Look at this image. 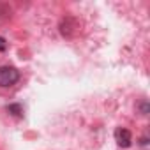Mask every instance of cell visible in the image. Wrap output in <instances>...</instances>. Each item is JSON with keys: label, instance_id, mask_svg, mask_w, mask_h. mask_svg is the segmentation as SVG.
<instances>
[{"label": "cell", "instance_id": "1", "mask_svg": "<svg viewBox=\"0 0 150 150\" xmlns=\"http://www.w3.org/2000/svg\"><path fill=\"white\" fill-rule=\"evenodd\" d=\"M20 80V71L13 65L0 67V87H11Z\"/></svg>", "mask_w": 150, "mask_h": 150}, {"label": "cell", "instance_id": "2", "mask_svg": "<svg viewBox=\"0 0 150 150\" xmlns=\"http://www.w3.org/2000/svg\"><path fill=\"white\" fill-rule=\"evenodd\" d=\"M115 139H117V143H118L120 146H124V148L131 146V143H132L131 132H129L127 129H124V127H118V129L115 131Z\"/></svg>", "mask_w": 150, "mask_h": 150}, {"label": "cell", "instance_id": "3", "mask_svg": "<svg viewBox=\"0 0 150 150\" xmlns=\"http://www.w3.org/2000/svg\"><path fill=\"white\" fill-rule=\"evenodd\" d=\"M7 110H9L11 113H14V115H21V113H23L20 104H11V106H7Z\"/></svg>", "mask_w": 150, "mask_h": 150}, {"label": "cell", "instance_id": "4", "mask_svg": "<svg viewBox=\"0 0 150 150\" xmlns=\"http://www.w3.org/2000/svg\"><path fill=\"white\" fill-rule=\"evenodd\" d=\"M141 111H143V115H146V113H148V104H146V103H143V104H141Z\"/></svg>", "mask_w": 150, "mask_h": 150}, {"label": "cell", "instance_id": "5", "mask_svg": "<svg viewBox=\"0 0 150 150\" xmlns=\"http://www.w3.org/2000/svg\"><path fill=\"white\" fill-rule=\"evenodd\" d=\"M6 46H7V44H6V39L0 37V50H6Z\"/></svg>", "mask_w": 150, "mask_h": 150}]
</instances>
